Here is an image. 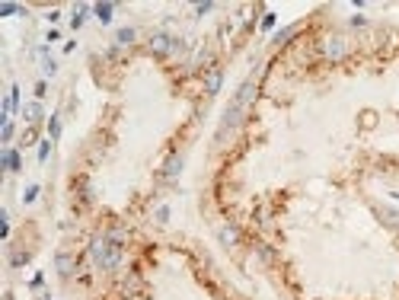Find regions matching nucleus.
Returning <instances> with one entry per match:
<instances>
[{
    "mask_svg": "<svg viewBox=\"0 0 399 300\" xmlns=\"http://www.w3.org/2000/svg\"><path fill=\"white\" fill-rule=\"evenodd\" d=\"M13 131H16V128H13V122H10V118H7V125H4V144H7L10 138H13Z\"/></svg>",
    "mask_w": 399,
    "mask_h": 300,
    "instance_id": "21",
    "label": "nucleus"
},
{
    "mask_svg": "<svg viewBox=\"0 0 399 300\" xmlns=\"http://www.w3.org/2000/svg\"><path fill=\"white\" fill-rule=\"evenodd\" d=\"M150 51L153 54H173L176 51V39L166 35V32H153L150 35Z\"/></svg>",
    "mask_w": 399,
    "mask_h": 300,
    "instance_id": "4",
    "label": "nucleus"
},
{
    "mask_svg": "<svg viewBox=\"0 0 399 300\" xmlns=\"http://www.w3.org/2000/svg\"><path fill=\"white\" fill-rule=\"evenodd\" d=\"M182 166H185V153L182 150H173V153H169V157H166V163H163V179H176L179 173H182Z\"/></svg>",
    "mask_w": 399,
    "mask_h": 300,
    "instance_id": "5",
    "label": "nucleus"
},
{
    "mask_svg": "<svg viewBox=\"0 0 399 300\" xmlns=\"http://www.w3.org/2000/svg\"><path fill=\"white\" fill-rule=\"evenodd\" d=\"M87 13H90V7H77V10H74V19H70V26L80 29V26H83V19H87Z\"/></svg>",
    "mask_w": 399,
    "mask_h": 300,
    "instance_id": "15",
    "label": "nucleus"
},
{
    "mask_svg": "<svg viewBox=\"0 0 399 300\" xmlns=\"http://www.w3.org/2000/svg\"><path fill=\"white\" fill-rule=\"evenodd\" d=\"M22 115H26L29 122H39V118H42V105L39 102H29L26 109H22Z\"/></svg>",
    "mask_w": 399,
    "mask_h": 300,
    "instance_id": "14",
    "label": "nucleus"
},
{
    "mask_svg": "<svg viewBox=\"0 0 399 300\" xmlns=\"http://www.w3.org/2000/svg\"><path fill=\"white\" fill-rule=\"evenodd\" d=\"M0 163H4L7 173H19V153H16V147H4V157H0Z\"/></svg>",
    "mask_w": 399,
    "mask_h": 300,
    "instance_id": "8",
    "label": "nucleus"
},
{
    "mask_svg": "<svg viewBox=\"0 0 399 300\" xmlns=\"http://www.w3.org/2000/svg\"><path fill=\"white\" fill-rule=\"evenodd\" d=\"M348 22H352V26H355V29H358V26H367V19H364V16H361V13H355V16H352V19H348Z\"/></svg>",
    "mask_w": 399,
    "mask_h": 300,
    "instance_id": "22",
    "label": "nucleus"
},
{
    "mask_svg": "<svg viewBox=\"0 0 399 300\" xmlns=\"http://www.w3.org/2000/svg\"><path fill=\"white\" fill-rule=\"evenodd\" d=\"M29 259H32V253H29V249H26V253H10V262H13L16 268H19V265H26Z\"/></svg>",
    "mask_w": 399,
    "mask_h": 300,
    "instance_id": "16",
    "label": "nucleus"
},
{
    "mask_svg": "<svg viewBox=\"0 0 399 300\" xmlns=\"http://www.w3.org/2000/svg\"><path fill=\"white\" fill-rule=\"evenodd\" d=\"M90 256H93V262H96L102 271H115L118 265H122V246L112 243L105 233L96 236L93 243H90Z\"/></svg>",
    "mask_w": 399,
    "mask_h": 300,
    "instance_id": "1",
    "label": "nucleus"
},
{
    "mask_svg": "<svg viewBox=\"0 0 399 300\" xmlns=\"http://www.w3.org/2000/svg\"><path fill=\"white\" fill-rule=\"evenodd\" d=\"M246 109H249V105H246V102H240V99H233L230 105H227V112H224V118H221V128H217V144H224V141L236 131V125L243 122Z\"/></svg>",
    "mask_w": 399,
    "mask_h": 300,
    "instance_id": "2",
    "label": "nucleus"
},
{
    "mask_svg": "<svg viewBox=\"0 0 399 300\" xmlns=\"http://www.w3.org/2000/svg\"><path fill=\"white\" fill-rule=\"evenodd\" d=\"M221 243H224L227 249H233V246L240 243V227H236V224H224V227H221Z\"/></svg>",
    "mask_w": 399,
    "mask_h": 300,
    "instance_id": "7",
    "label": "nucleus"
},
{
    "mask_svg": "<svg viewBox=\"0 0 399 300\" xmlns=\"http://www.w3.org/2000/svg\"><path fill=\"white\" fill-rule=\"evenodd\" d=\"M262 26H265V29H272V26H275V13L265 16V19H262Z\"/></svg>",
    "mask_w": 399,
    "mask_h": 300,
    "instance_id": "24",
    "label": "nucleus"
},
{
    "mask_svg": "<svg viewBox=\"0 0 399 300\" xmlns=\"http://www.w3.org/2000/svg\"><path fill=\"white\" fill-rule=\"evenodd\" d=\"M153 221H156V224H160V227H163V224L169 221V205H160V208H156V214H153Z\"/></svg>",
    "mask_w": 399,
    "mask_h": 300,
    "instance_id": "17",
    "label": "nucleus"
},
{
    "mask_svg": "<svg viewBox=\"0 0 399 300\" xmlns=\"http://www.w3.org/2000/svg\"><path fill=\"white\" fill-rule=\"evenodd\" d=\"M48 150H51V141H42V144H39V160H42V163L48 160Z\"/></svg>",
    "mask_w": 399,
    "mask_h": 300,
    "instance_id": "20",
    "label": "nucleus"
},
{
    "mask_svg": "<svg viewBox=\"0 0 399 300\" xmlns=\"http://www.w3.org/2000/svg\"><path fill=\"white\" fill-rule=\"evenodd\" d=\"M48 138H51V141H58V138H61V118H58V115H51V118H48Z\"/></svg>",
    "mask_w": 399,
    "mask_h": 300,
    "instance_id": "13",
    "label": "nucleus"
},
{
    "mask_svg": "<svg viewBox=\"0 0 399 300\" xmlns=\"http://www.w3.org/2000/svg\"><path fill=\"white\" fill-rule=\"evenodd\" d=\"M0 13H4V16H10V13H19V7H16V4H4V10H0Z\"/></svg>",
    "mask_w": 399,
    "mask_h": 300,
    "instance_id": "23",
    "label": "nucleus"
},
{
    "mask_svg": "<svg viewBox=\"0 0 399 300\" xmlns=\"http://www.w3.org/2000/svg\"><path fill=\"white\" fill-rule=\"evenodd\" d=\"M42 74H45V77H55V74H58V64H55V61H45V64H42Z\"/></svg>",
    "mask_w": 399,
    "mask_h": 300,
    "instance_id": "19",
    "label": "nucleus"
},
{
    "mask_svg": "<svg viewBox=\"0 0 399 300\" xmlns=\"http://www.w3.org/2000/svg\"><path fill=\"white\" fill-rule=\"evenodd\" d=\"M35 195H39V185H29V188H26V195H22V201H26V205H32Z\"/></svg>",
    "mask_w": 399,
    "mask_h": 300,
    "instance_id": "18",
    "label": "nucleus"
},
{
    "mask_svg": "<svg viewBox=\"0 0 399 300\" xmlns=\"http://www.w3.org/2000/svg\"><path fill=\"white\" fill-rule=\"evenodd\" d=\"M221 83H224V67H211L208 74H204V93H208V96H217Z\"/></svg>",
    "mask_w": 399,
    "mask_h": 300,
    "instance_id": "6",
    "label": "nucleus"
},
{
    "mask_svg": "<svg viewBox=\"0 0 399 300\" xmlns=\"http://www.w3.org/2000/svg\"><path fill=\"white\" fill-rule=\"evenodd\" d=\"M348 51H352V42H348L345 35H329V39L323 42V54L329 58V61H342Z\"/></svg>",
    "mask_w": 399,
    "mask_h": 300,
    "instance_id": "3",
    "label": "nucleus"
},
{
    "mask_svg": "<svg viewBox=\"0 0 399 300\" xmlns=\"http://www.w3.org/2000/svg\"><path fill=\"white\" fill-rule=\"evenodd\" d=\"M377 214H380V221H383V224L399 227V211H396V208H377Z\"/></svg>",
    "mask_w": 399,
    "mask_h": 300,
    "instance_id": "11",
    "label": "nucleus"
},
{
    "mask_svg": "<svg viewBox=\"0 0 399 300\" xmlns=\"http://www.w3.org/2000/svg\"><path fill=\"white\" fill-rule=\"evenodd\" d=\"M55 265H58V271H61L64 278H70V275H74V259H70L67 253H58V256H55Z\"/></svg>",
    "mask_w": 399,
    "mask_h": 300,
    "instance_id": "9",
    "label": "nucleus"
},
{
    "mask_svg": "<svg viewBox=\"0 0 399 300\" xmlns=\"http://www.w3.org/2000/svg\"><path fill=\"white\" fill-rule=\"evenodd\" d=\"M112 4H99V7H93V13L96 16H99V22H102V26H109V22H112Z\"/></svg>",
    "mask_w": 399,
    "mask_h": 300,
    "instance_id": "10",
    "label": "nucleus"
},
{
    "mask_svg": "<svg viewBox=\"0 0 399 300\" xmlns=\"http://www.w3.org/2000/svg\"><path fill=\"white\" fill-rule=\"evenodd\" d=\"M115 39H118V45H131V42L138 39V29L125 26V29H118V35H115Z\"/></svg>",
    "mask_w": 399,
    "mask_h": 300,
    "instance_id": "12",
    "label": "nucleus"
}]
</instances>
